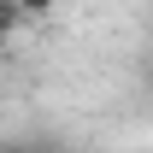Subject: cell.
I'll return each mask as SVG.
<instances>
[{"label":"cell","instance_id":"1","mask_svg":"<svg viewBox=\"0 0 153 153\" xmlns=\"http://www.w3.org/2000/svg\"><path fill=\"white\" fill-rule=\"evenodd\" d=\"M18 24H24V12H18V6H12V0H0V41L12 36V30H18Z\"/></svg>","mask_w":153,"mask_h":153},{"label":"cell","instance_id":"2","mask_svg":"<svg viewBox=\"0 0 153 153\" xmlns=\"http://www.w3.org/2000/svg\"><path fill=\"white\" fill-rule=\"evenodd\" d=\"M12 6H18L24 18H47V12H53V0H12Z\"/></svg>","mask_w":153,"mask_h":153},{"label":"cell","instance_id":"3","mask_svg":"<svg viewBox=\"0 0 153 153\" xmlns=\"http://www.w3.org/2000/svg\"><path fill=\"white\" fill-rule=\"evenodd\" d=\"M0 153H36V147H12V141H6V147H0Z\"/></svg>","mask_w":153,"mask_h":153}]
</instances>
